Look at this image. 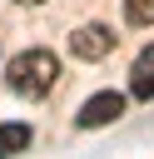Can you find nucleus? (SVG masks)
Listing matches in <instances>:
<instances>
[{
  "label": "nucleus",
  "mask_w": 154,
  "mask_h": 159,
  "mask_svg": "<svg viewBox=\"0 0 154 159\" xmlns=\"http://www.w3.org/2000/svg\"><path fill=\"white\" fill-rule=\"evenodd\" d=\"M5 75H10V89H15V94L45 99V94L55 89V80H60V60H55L50 50H20Z\"/></svg>",
  "instance_id": "nucleus-1"
},
{
  "label": "nucleus",
  "mask_w": 154,
  "mask_h": 159,
  "mask_svg": "<svg viewBox=\"0 0 154 159\" xmlns=\"http://www.w3.org/2000/svg\"><path fill=\"white\" fill-rule=\"evenodd\" d=\"M119 114H124V94L104 89V94L84 99V109L75 114V124H79V129H99V124H109V119H119Z\"/></svg>",
  "instance_id": "nucleus-2"
},
{
  "label": "nucleus",
  "mask_w": 154,
  "mask_h": 159,
  "mask_svg": "<svg viewBox=\"0 0 154 159\" xmlns=\"http://www.w3.org/2000/svg\"><path fill=\"white\" fill-rule=\"evenodd\" d=\"M70 50H75V60H104V55L114 50V30H104V25H84V30L70 35Z\"/></svg>",
  "instance_id": "nucleus-3"
},
{
  "label": "nucleus",
  "mask_w": 154,
  "mask_h": 159,
  "mask_svg": "<svg viewBox=\"0 0 154 159\" xmlns=\"http://www.w3.org/2000/svg\"><path fill=\"white\" fill-rule=\"evenodd\" d=\"M129 94H134V99H154V45L134 60V70H129Z\"/></svg>",
  "instance_id": "nucleus-4"
},
{
  "label": "nucleus",
  "mask_w": 154,
  "mask_h": 159,
  "mask_svg": "<svg viewBox=\"0 0 154 159\" xmlns=\"http://www.w3.org/2000/svg\"><path fill=\"white\" fill-rule=\"evenodd\" d=\"M30 124H0V154H20V149H30Z\"/></svg>",
  "instance_id": "nucleus-5"
},
{
  "label": "nucleus",
  "mask_w": 154,
  "mask_h": 159,
  "mask_svg": "<svg viewBox=\"0 0 154 159\" xmlns=\"http://www.w3.org/2000/svg\"><path fill=\"white\" fill-rule=\"evenodd\" d=\"M129 25H154V0H124Z\"/></svg>",
  "instance_id": "nucleus-6"
},
{
  "label": "nucleus",
  "mask_w": 154,
  "mask_h": 159,
  "mask_svg": "<svg viewBox=\"0 0 154 159\" xmlns=\"http://www.w3.org/2000/svg\"><path fill=\"white\" fill-rule=\"evenodd\" d=\"M20 5H40V0H20Z\"/></svg>",
  "instance_id": "nucleus-7"
}]
</instances>
